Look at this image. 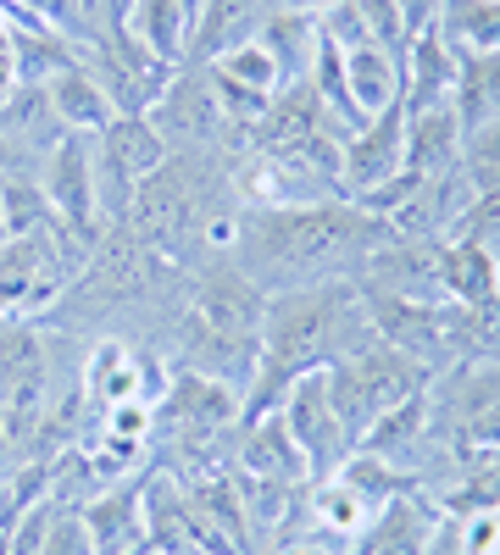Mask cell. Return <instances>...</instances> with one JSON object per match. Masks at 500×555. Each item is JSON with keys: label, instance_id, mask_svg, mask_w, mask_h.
<instances>
[{"label": "cell", "instance_id": "2", "mask_svg": "<svg viewBox=\"0 0 500 555\" xmlns=\"http://www.w3.org/2000/svg\"><path fill=\"white\" fill-rule=\"evenodd\" d=\"M373 334L368 317V295H361L350 278H334V284H311V289H279L267 295L261 311V350H256V378L245 389L240 416H261L279 411L284 389L317 366H329L345 350H361Z\"/></svg>", "mask_w": 500, "mask_h": 555}, {"label": "cell", "instance_id": "1", "mask_svg": "<svg viewBox=\"0 0 500 555\" xmlns=\"http://www.w3.org/2000/svg\"><path fill=\"white\" fill-rule=\"evenodd\" d=\"M389 240V228L350 201L323 206H272V211H240V240L229 261L261 284L267 295L279 289H311L334 284L368 267V256Z\"/></svg>", "mask_w": 500, "mask_h": 555}, {"label": "cell", "instance_id": "11", "mask_svg": "<svg viewBox=\"0 0 500 555\" xmlns=\"http://www.w3.org/2000/svg\"><path fill=\"white\" fill-rule=\"evenodd\" d=\"M234 473L240 478H284V483H311L306 455L290 439L279 411L240 416V439H234Z\"/></svg>", "mask_w": 500, "mask_h": 555}, {"label": "cell", "instance_id": "23", "mask_svg": "<svg viewBox=\"0 0 500 555\" xmlns=\"http://www.w3.org/2000/svg\"><path fill=\"white\" fill-rule=\"evenodd\" d=\"M462 172L473 178V190H495L500 183V122L462 133Z\"/></svg>", "mask_w": 500, "mask_h": 555}, {"label": "cell", "instance_id": "24", "mask_svg": "<svg viewBox=\"0 0 500 555\" xmlns=\"http://www.w3.org/2000/svg\"><path fill=\"white\" fill-rule=\"evenodd\" d=\"M39 555H95V550H89V533H84L78 505H67V512H62V500H56V517H51V533H44Z\"/></svg>", "mask_w": 500, "mask_h": 555}, {"label": "cell", "instance_id": "28", "mask_svg": "<svg viewBox=\"0 0 500 555\" xmlns=\"http://www.w3.org/2000/svg\"><path fill=\"white\" fill-rule=\"evenodd\" d=\"M178 7H184V17H190V28H195V23L206 17V0H178ZM190 39H195V34H190Z\"/></svg>", "mask_w": 500, "mask_h": 555}, {"label": "cell", "instance_id": "19", "mask_svg": "<svg viewBox=\"0 0 500 555\" xmlns=\"http://www.w3.org/2000/svg\"><path fill=\"white\" fill-rule=\"evenodd\" d=\"M44 95H51V106H56V117H62L67 133H101L117 117L112 101H106V89L84 73V62L62 67L51 83H44Z\"/></svg>", "mask_w": 500, "mask_h": 555}, {"label": "cell", "instance_id": "13", "mask_svg": "<svg viewBox=\"0 0 500 555\" xmlns=\"http://www.w3.org/2000/svg\"><path fill=\"white\" fill-rule=\"evenodd\" d=\"M457 95V56L445 51V39L428 28L406 44L400 56V106L406 112H434V106H450Z\"/></svg>", "mask_w": 500, "mask_h": 555}, {"label": "cell", "instance_id": "29", "mask_svg": "<svg viewBox=\"0 0 500 555\" xmlns=\"http://www.w3.org/2000/svg\"><path fill=\"white\" fill-rule=\"evenodd\" d=\"M290 7H300V12H311V17H323V12L334 7V0H290Z\"/></svg>", "mask_w": 500, "mask_h": 555}, {"label": "cell", "instance_id": "25", "mask_svg": "<svg viewBox=\"0 0 500 555\" xmlns=\"http://www.w3.org/2000/svg\"><path fill=\"white\" fill-rule=\"evenodd\" d=\"M395 12H400V23H406V39H418V34L434 28L439 0H395Z\"/></svg>", "mask_w": 500, "mask_h": 555}, {"label": "cell", "instance_id": "9", "mask_svg": "<svg viewBox=\"0 0 500 555\" xmlns=\"http://www.w3.org/2000/svg\"><path fill=\"white\" fill-rule=\"evenodd\" d=\"M78 517H84V533H89V550H95V555H145V550H151L140 478L89 494V500L78 505Z\"/></svg>", "mask_w": 500, "mask_h": 555}, {"label": "cell", "instance_id": "27", "mask_svg": "<svg viewBox=\"0 0 500 555\" xmlns=\"http://www.w3.org/2000/svg\"><path fill=\"white\" fill-rule=\"evenodd\" d=\"M17 172H34V167H28V162H23V156L7 145V139H0V190H7V183H12Z\"/></svg>", "mask_w": 500, "mask_h": 555}, {"label": "cell", "instance_id": "4", "mask_svg": "<svg viewBox=\"0 0 500 555\" xmlns=\"http://www.w3.org/2000/svg\"><path fill=\"white\" fill-rule=\"evenodd\" d=\"M323 373H329V395H334V411H339V423H345L350 444L368 434L389 405H400L406 395L428 389V373H423V366L406 356V350L384 345V339H368L361 350L334 356Z\"/></svg>", "mask_w": 500, "mask_h": 555}, {"label": "cell", "instance_id": "7", "mask_svg": "<svg viewBox=\"0 0 500 555\" xmlns=\"http://www.w3.org/2000/svg\"><path fill=\"white\" fill-rule=\"evenodd\" d=\"M279 416H284L290 439H295L300 455H306L311 483L334 478V473L345 467V455L356 450L350 434H345V423H339V411H334V395H329V373H323V366H317V373H306V378H295V384L284 389Z\"/></svg>", "mask_w": 500, "mask_h": 555}, {"label": "cell", "instance_id": "17", "mask_svg": "<svg viewBox=\"0 0 500 555\" xmlns=\"http://www.w3.org/2000/svg\"><path fill=\"white\" fill-rule=\"evenodd\" d=\"M345 56V83H350V101L361 112V122L400 106V56L379 51V44H350Z\"/></svg>", "mask_w": 500, "mask_h": 555}, {"label": "cell", "instance_id": "5", "mask_svg": "<svg viewBox=\"0 0 500 555\" xmlns=\"http://www.w3.org/2000/svg\"><path fill=\"white\" fill-rule=\"evenodd\" d=\"M172 145L151 128V117H112L95 133V183H101V217L123 222L133 195L167 167Z\"/></svg>", "mask_w": 500, "mask_h": 555}, {"label": "cell", "instance_id": "30", "mask_svg": "<svg viewBox=\"0 0 500 555\" xmlns=\"http://www.w3.org/2000/svg\"><path fill=\"white\" fill-rule=\"evenodd\" d=\"M290 555H323V550H311V544H295V550H290Z\"/></svg>", "mask_w": 500, "mask_h": 555}, {"label": "cell", "instance_id": "14", "mask_svg": "<svg viewBox=\"0 0 500 555\" xmlns=\"http://www.w3.org/2000/svg\"><path fill=\"white\" fill-rule=\"evenodd\" d=\"M261 51L272 56V67H279V83H300L317 62V44H323V23H317L311 12L300 7H279V12H267L251 34Z\"/></svg>", "mask_w": 500, "mask_h": 555}, {"label": "cell", "instance_id": "32", "mask_svg": "<svg viewBox=\"0 0 500 555\" xmlns=\"http://www.w3.org/2000/svg\"><path fill=\"white\" fill-rule=\"evenodd\" d=\"M495 555H500V550H495Z\"/></svg>", "mask_w": 500, "mask_h": 555}, {"label": "cell", "instance_id": "22", "mask_svg": "<svg viewBox=\"0 0 500 555\" xmlns=\"http://www.w3.org/2000/svg\"><path fill=\"white\" fill-rule=\"evenodd\" d=\"M445 240H473V245H484V250L500 256V183H495V190H478V195H473V206H467L457 222H450Z\"/></svg>", "mask_w": 500, "mask_h": 555}, {"label": "cell", "instance_id": "31", "mask_svg": "<svg viewBox=\"0 0 500 555\" xmlns=\"http://www.w3.org/2000/svg\"><path fill=\"white\" fill-rule=\"evenodd\" d=\"M0 240H7V234H0Z\"/></svg>", "mask_w": 500, "mask_h": 555}, {"label": "cell", "instance_id": "3", "mask_svg": "<svg viewBox=\"0 0 500 555\" xmlns=\"http://www.w3.org/2000/svg\"><path fill=\"white\" fill-rule=\"evenodd\" d=\"M89 256H95V245L78 240L67 222L0 240V317L39 322L84 278Z\"/></svg>", "mask_w": 500, "mask_h": 555}, {"label": "cell", "instance_id": "15", "mask_svg": "<svg viewBox=\"0 0 500 555\" xmlns=\"http://www.w3.org/2000/svg\"><path fill=\"white\" fill-rule=\"evenodd\" d=\"M462 162V117L450 106L434 112H406V172L439 178Z\"/></svg>", "mask_w": 500, "mask_h": 555}, {"label": "cell", "instance_id": "10", "mask_svg": "<svg viewBox=\"0 0 500 555\" xmlns=\"http://www.w3.org/2000/svg\"><path fill=\"white\" fill-rule=\"evenodd\" d=\"M439 517H445V512L434 505V494L406 489V494H395V500L379 505L373 522H368V533H361L350 550H356V555H423L428 539H434V528H439Z\"/></svg>", "mask_w": 500, "mask_h": 555}, {"label": "cell", "instance_id": "20", "mask_svg": "<svg viewBox=\"0 0 500 555\" xmlns=\"http://www.w3.org/2000/svg\"><path fill=\"white\" fill-rule=\"evenodd\" d=\"M450 112L462 117V133L500 122V51L457 56V95H450Z\"/></svg>", "mask_w": 500, "mask_h": 555}, {"label": "cell", "instance_id": "18", "mask_svg": "<svg viewBox=\"0 0 500 555\" xmlns=\"http://www.w3.org/2000/svg\"><path fill=\"white\" fill-rule=\"evenodd\" d=\"M434 34L450 56H484L500 51V0H439Z\"/></svg>", "mask_w": 500, "mask_h": 555}, {"label": "cell", "instance_id": "21", "mask_svg": "<svg viewBox=\"0 0 500 555\" xmlns=\"http://www.w3.org/2000/svg\"><path fill=\"white\" fill-rule=\"evenodd\" d=\"M206 67H217L222 78H234V83H245V89H256V95H279V67H272V56L261 51L256 39H245V44H234V51H222V56H211Z\"/></svg>", "mask_w": 500, "mask_h": 555}, {"label": "cell", "instance_id": "8", "mask_svg": "<svg viewBox=\"0 0 500 555\" xmlns=\"http://www.w3.org/2000/svg\"><path fill=\"white\" fill-rule=\"evenodd\" d=\"M400 172H406V106H389L339 139V195L345 201H368Z\"/></svg>", "mask_w": 500, "mask_h": 555}, {"label": "cell", "instance_id": "6", "mask_svg": "<svg viewBox=\"0 0 500 555\" xmlns=\"http://www.w3.org/2000/svg\"><path fill=\"white\" fill-rule=\"evenodd\" d=\"M34 178L44 201H51L56 222H67L78 240L101 245L106 217H101V183H95V133H62Z\"/></svg>", "mask_w": 500, "mask_h": 555}, {"label": "cell", "instance_id": "12", "mask_svg": "<svg viewBox=\"0 0 500 555\" xmlns=\"http://www.w3.org/2000/svg\"><path fill=\"white\" fill-rule=\"evenodd\" d=\"M434 278H439V300L484 306V300L500 295V256L473 245V240H439L434 245Z\"/></svg>", "mask_w": 500, "mask_h": 555}, {"label": "cell", "instance_id": "16", "mask_svg": "<svg viewBox=\"0 0 500 555\" xmlns=\"http://www.w3.org/2000/svg\"><path fill=\"white\" fill-rule=\"evenodd\" d=\"M123 34L162 67H184L190 62V17L178 0H133V12L123 23Z\"/></svg>", "mask_w": 500, "mask_h": 555}, {"label": "cell", "instance_id": "26", "mask_svg": "<svg viewBox=\"0 0 500 555\" xmlns=\"http://www.w3.org/2000/svg\"><path fill=\"white\" fill-rule=\"evenodd\" d=\"M17 95V62H12V44H0V106Z\"/></svg>", "mask_w": 500, "mask_h": 555}]
</instances>
